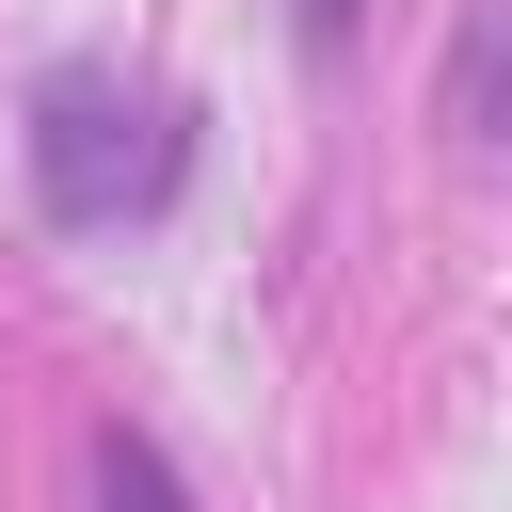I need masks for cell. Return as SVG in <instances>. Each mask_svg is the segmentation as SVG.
<instances>
[{
	"label": "cell",
	"instance_id": "6da1fadb",
	"mask_svg": "<svg viewBox=\"0 0 512 512\" xmlns=\"http://www.w3.org/2000/svg\"><path fill=\"white\" fill-rule=\"evenodd\" d=\"M16 160H32V208L64 224V240H112V224H144V208H176V176H192V128H176V96L160 80H128V64H48L32 96H16Z\"/></svg>",
	"mask_w": 512,
	"mask_h": 512
},
{
	"label": "cell",
	"instance_id": "7a4b0ae2",
	"mask_svg": "<svg viewBox=\"0 0 512 512\" xmlns=\"http://www.w3.org/2000/svg\"><path fill=\"white\" fill-rule=\"evenodd\" d=\"M80 480H96V512H192V480H176V448H160V432H128V416L96 432V464H80Z\"/></svg>",
	"mask_w": 512,
	"mask_h": 512
},
{
	"label": "cell",
	"instance_id": "3957f363",
	"mask_svg": "<svg viewBox=\"0 0 512 512\" xmlns=\"http://www.w3.org/2000/svg\"><path fill=\"white\" fill-rule=\"evenodd\" d=\"M448 144L496 160V0H464V32H448Z\"/></svg>",
	"mask_w": 512,
	"mask_h": 512
},
{
	"label": "cell",
	"instance_id": "277c9868",
	"mask_svg": "<svg viewBox=\"0 0 512 512\" xmlns=\"http://www.w3.org/2000/svg\"><path fill=\"white\" fill-rule=\"evenodd\" d=\"M288 16H304V48H320V64H352V48H368V0H288Z\"/></svg>",
	"mask_w": 512,
	"mask_h": 512
}]
</instances>
